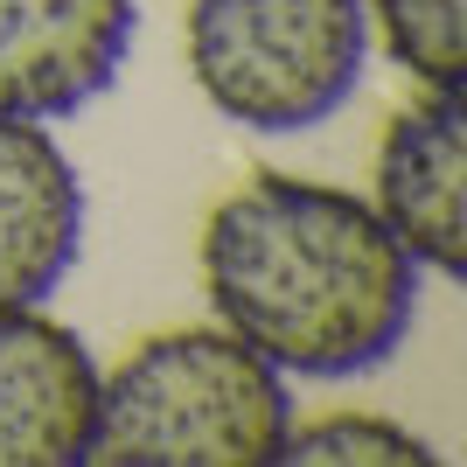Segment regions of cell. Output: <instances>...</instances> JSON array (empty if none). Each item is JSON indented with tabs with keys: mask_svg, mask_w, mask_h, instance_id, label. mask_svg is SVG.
<instances>
[{
	"mask_svg": "<svg viewBox=\"0 0 467 467\" xmlns=\"http://www.w3.org/2000/svg\"><path fill=\"white\" fill-rule=\"evenodd\" d=\"M370 28L384 36L390 63L426 91L467 84V21L461 0H370Z\"/></svg>",
	"mask_w": 467,
	"mask_h": 467,
	"instance_id": "8",
	"label": "cell"
},
{
	"mask_svg": "<svg viewBox=\"0 0 467 467\" xmlns=\"http://www.w3.org/2000/svg\"><path fill=\"white\" fill-rule=\"evenodd\" d=\"M189 78L244 133H314L370 70V0H189Z\"/></svg>",
	"mask_w": 467,
	"mask_h": 467,
	"instance_id": "3",
	"label": "cell"
},
{
	"mask_svg": "<svg viewBox=\"0 0 467 467\" xmlns=\"http://www.w3.org/2000/svg\"><path fill=\"white\" fill-rule=\"evenodd\" d=\"M133 0H0V119H70L133 57Z\"/></svg>",
	"mask_w": 467,
	"mask_h": 467,
	"instance_id": "4",
	"label": "cell"
},
{
	"mask_svg": "<svg viewBox=\"0 0 467 467\" xmlns=\"http://www.w3.org/2000/svg\"><path fill=\"white\" fill-rule=\"evenodd\" d=\"M279 461H300V467H419V461H440V453L411 426H398V419L321 411V419H293L286 426V453Z\"/></svg>",
	"mask_w": 467,
	"mask_h": 467,
	"instance_id": "9",
	"label": "cell"
},
{
	"mask_svg": "<svg viewBox=\"0 0 467 467\" xmlns=\"http://www.w3.org/2000/svg\"><path fill=\"white\" fill-rule=\"evenodd\" d=\"M84 175L42 119H0V314L42 307L84 258Z\"/></svg>",
	"mask_w": 467,
	"mask_h": 467,
	"instance_id": "7",
	"label": "cell"
},
{
	"mask_svg": "<svg viewBox=\"0 0 467 467\" xmlns=\"http://www.w3.org/2000/svg\"><path fill=\"white\" fill-rule=\"evenodd\" d=\"M419 258L370 195L258 168L202 223V293L279 377L349 384L384 370L419 321Z\"/></svg>",
	"mask_w": 467,
	"mask_h": 467,
	"instance_id": "1",
	"label": "cell"
},
{
	"mask_svg": "<svg viewBox=\"0 0 467 467\" xmlns=\"http://www.w3.org/2000/svg\"><path fill=\"white\" fill-rule=\"evenodd\" d=\"M98 419V356L42 307L0 314V467H78Z\"/></svg>",
	"mask_w": 467,
	"mask_h": 467,
	"instance_id": "6",
	"label": "cell"
},
{
	"mask_svg": "<svg viewBox=\"0 0 467 467\" xmlns=\"http://www.w3.org/2000/svg\"><path fill=\"white\" fill-rule=\"evenodd\" d=\"M293 390L223 321L161 328L98 370L91 453L105 467H265L286 453Z\"/></svg>",
	"mask_w": 467,
	"mask_h": 467,
	"instance_id": "2",
	"label": "cell"
},
{
	"mask_svg": "<svg viewBox=\"0 0 467 467\" xmlns=\"http://www.w3.org/2000/svg\"><path fill=\"white\" fill-rule=\"evenodd\" d=\"M377 216L426 273H461L467 258V112L461 91L398 105L377 140Z\"/></svg>",
	"mask_w": 467,
	"mask_h": 467,
	"instance_id": "5",
	"label": "cell"
}]
</instances>
